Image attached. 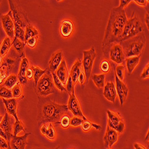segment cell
<instances>
[{
	"label": "cell",
	"mask_w": 149,
	"mask_h": 149,
	"mask_svg": "<svg viewBox=\"0 0 149 149\" xmlns=\"http://www.w3.org/2000/svg\"><path fill=\"white\" fill-rule=\"evenodd\" d=\"M127 20L125 9L118 7L111 10L102 42L103 52L106 57L109 54L111 45L114 42H119Z\"/></svg>",
	"instance_id": "cell-1"
},
{
	"label": "cell",
	"mask_w": 149,
	"mask_h": 149,
	"mask_svg": "<svg viewBox=\"0 0 149 149\" xmlns=\"http://www.w3.org/2000/svg\"><path fill=\"white\" fill-rule=\"evenodd\" d=\"M39 106L37 120L40 125L47 123H59L61 118L68 111L66 105L59 104L49 100L43 103L40 100Z\"/></svg>",
	"instance_id": "cell-2"
},
{
	"label": "cell",
	"mask_w": 149,
	"mask_h": 149,
	"mask_svg": "<svg viewBox=\"0 0 149 149\" xmlns=\"http://www.w3.org/2000/svg\"><path fill=\"white\" fill-rule=\"evenodd\" d=\"M146 38L144 33L142 32L133 38L119 44L121 45L126 58L140 56L146 45Z\"/></svg>",
	"instance_id": "cell-3"
},
{
	"label": "cell",
	"mask_w": 149,
	"mask_h": 149,
	"mask_svg": "<svg viewBox=\"0 0 149 149\" xmlns=\"http://www.w3.org/2000/svg\"><path fill=\"white\" fill-rule=\"evenodd\" d=\"M143 29L141 22L134 13L125 23L122 33L119 38V43L140 34L143 32Z\"/></svg>",
	"instance_id": "cell-4"
},
{
	"label": "cell",
	"mask_w": 149,
	"mask_h": 149,
	"mask_svg": "<svg viewBox=\"0 0 149 149\" xmlns=\"http://www.w3.org/2000/svg\"><path fill=\"white\" fill-rule=\"evenodd\" d=\"M55 91L52 73L46 70L45 73L39 79L35 87V91L39 97H45L54 93Z\"/></svg>",
	"instance_id": "cell-5"
},
{
	"label": "cell",
	"mask_w": 149,
	"mask_h": 149,
	"mask_svg": "<svg viewBox=\"0 0 149 149\" xmlns=\"http://www.w3.org/2000/svg\"><path fill=\"white\" fill-rule=\"evenodd\" d=\"M11 8V11L13 16L15 23L21 28H26L27 26L30 25L29 20L27 17L26 13L19 6L18 3L13 1H8Z\"/></svg>",
	"instance_id": "cell-6"
},
{
	"label": "cell",
	"mask_w": 149,
	"mask_h": 149,
	"mask_svg": "<svg viewBox=\"0 0 149 149\" xmlns=\"http://www.w3.org/2000/svg\"><path fill=\"white\" fill-rule=\"evenodd\" d=\"M84 58L82 64L84 67V72L85 73L86 81H88L93 69L94 60L96 58L97 53L94 47H91L89 50L84 51Z\"/></svg>",
	"instance_id": "cell-7"
},
{
	"label": "cell",
	"mask_w": 149,
	"mask_h": 149,
	"mask_svg": "<svg viewBox=\"0 0 149 149\" xmlns=\"http://www.w3.org/2000/svg\"><path fill=\"white\" fill-rule=\"evenodd\" d=\"M108 126L115 130L117 132L122 133L125 129V123L122 122L121 116L119 113L107 110Z\"/></svg>",
	"instance_id": "cell-8"
},
{
	"label": "cell",
	"mask_w": 149,
	"mask_h": 149,
	"mask_svg": "<svg viewBox=\"0 0 149 149\" xmlns=\"http://www.w3.org/2000/svg\"><path fill=\"white\" fill-rule=\"evenodd\" d=\"M69 96L68 104L67 106L68 110L72 111V113L74 115V116L80 117L84 120L87 119L83 114L78 99L75 94H74V90L72 91Z\"/></svg>",
	"instance_id": "cell-9"
},
{
	"label": "cell",
	"mask_w": 149,
	"mask_h": 149,
	"mask_svg": "<svg viewBox=\"0 0 149 149\" xmlns=\"http://www.w3.org/2000/svg\"><path fill=\"white\" fill-rule=\"evenodd\" d=\"M109 54L110 60L117 64L123 63L125 61V55L119 44H116L111 46L109 49Z\"/></svg>",
	"instance_id": "cell-10"
},
{
	"label": "cell",
	"mask_w": 149,
	"mask_h": 149,
	"mask_svg": "<svg viewBox=\"0 0 149 149\" xmlns=\"http://www.w3.org/2000/svg\"><path fill=\"white\" fill-rule=\"evenodd\" d=\"M2 23L7 35L10 39H13L15 36V22H13V17L12 16L11 11L3 15L1 17Z\"/></svg>",
	"instance_id": "cell-11"
},
{
	"label": "cell",
	"mask_w": 149,
	"mask_h": 149,
	"mask_svg": "<svg viewBox=\"0 0 149 149\" xmlns=\"http://www.w3.org/2000/svg\"><path fill=\"white\" fill-rule=\"evenodd\" d=\"M15 122H14V119L12 118L11 116L7 112L3 119L0 123V128H2L7 134L8 140L7 142L10 145V141L12 136H13V125Z\"/></svg>",
	"instance_id": "cell-12"
},
{
	"label": "cell",
	"mask_w": 149,
	"mask_h": 149,
	"mask_svg": "<svg viewBox=\"0 0 149 149\" xmlns=\"http://www.w3.org/2000/svg\"><path fill=\"white\" fill-rule=\"evenodd\" d=\"M115 79H116V86H116V92L119 96L120 104L122 106L124 104V103H125L126 99L128 97V93H129V89L128 88L126 84L124 82H123L122 81H120L118 78L115 73Z\"/></svg>",
	"instance_id": "cell-13"
},
{
	"label": "cell",
	"mask_w": 149,
	"mask_h": 149,
	"mask_svg": "<svg viewBox=\"0 0 149 149\" xmlns=\"http://www.w3.org/2000/svg\"><path fill=\"white\" fill-rule=\"evenodd\" d=\"M31 133H25L24 135L18 136H13L10 141L11 149H25L27 145V138Z\"/></svg>",
	"instance_id": "cell-14"
},
{
	"label": "cell",
	"mask_w": 149,
	"mask_h": 149,
	"mask_svg": "<svg viewBox=\"0 0 149 149\" xmlns=\"http://www.w3.org/2000/svg\"><path fill=\"white\" fill-rule=\"evenodd\" d=\"M118 139V134L113 129L107 127L106 132L104 136V143L106 147L111 148L112 146L117 142Z\"/></svg>",
	"instance_id": "cell-15"
},
{
	"label": "cell",
	"mask_w": 149,
	"mask_h": 149,
	"mask_svg": "<svg viewBox=\"0 0 149 149\" xmlns=\"http://www.w3.org/2000/svg\"><path fill=\"white\" fill-rule=\"evenodd\" d=\"M103 95L107 100L114 103L117 95L116 86L113 82H108L104 86Z\"/></svg>",
	"instance_id": "cell-16"
},
{
	"label": "cell",
	"mask_w": 149,
	"mask_h": 149,
	"mask_svg": "<svg viewBox=\"0 0 149 149\" xmlns=\"http://www.w3.org/2000/svg\"><path fill=\"white\" fill-rule=\"evenodd\" d=\"M3 101L5 105L7 112L9 115L13 116L15 120H19V119L17 116V102H16V98H10V99L3 98Z\"/></svg>",
	"instance_id": "cell-17"
},
{
	"label": "cell",
	"mask_w": 149,
	"mask_h": 149,
	"mask_svg": "<svg viewBox=\"0 0 149 149\" xmlns=\"http://www.w3.org/2000/svg\"><path fill=\"white\" fill-rule=\"evenodd\" d=\"M55 73L62 84L65 85L68 80L69 73L68 69L66 63L64 59L61 62L60 65H59Z\"/></svg>",
	"instance_id": "cell-18"
},
{
	"label": "cell",
	"mask_w": 149,
	"mask_h": 149,
	"mask_svg": "<svg viewBox=\"0 0 149 149\" xmlns=\"http://www.w3.org/2000/svg\"><path fill=\"white\" fill-rule=\"evenodd\" d=\"M29 63L28 60L24 57L22 58V60L20 63V70L18 74V79L19 80L20 84H26L28 81V79L26 78V74L28 69H29Z\"/></svg>",
	"instance_id": "cell-19"
},
{
	"label": "cell",
	"mask_w": 149,
	"mask_h": 149,
	"mask_svg": "<svg viewBox=\"0 0 149 149\" xmlns=\"http://www.w3.org/2000/svg\"><path fill=\"white\" fill-rule=\"evenodd\" d=\"M63 60V52L61 51L56 52L52 55V58L49 61V68L52 72H55L56 71Z\"/></svg>",
	"instance_id": "cell-20"
},
{
	"label": "cell",
	"mask_w": 149,
	"mask_h": 149,
	"mask_svg": "<svg viewBox=\"0 0 149 149\" xmlns=\"http://www.w3.org/2000/svg\"><path fill=\"white\" fill-rule=\"evenodd\" d=\"M82 62L81 61L78 59L77 61L74 62L73 64L70 73V76L72 79V81L74 84H77L78 81V78L79 77V74L82 70Z\"/></svg>",
	"instance_id": "cell-21"
},
{
	"label": "cell",
	"mask_w": 149,
	"mask_h": 149,
	"mask_svg": "<svg viewBox=\"0 0 149 149\" xmlns=\"http://www.w3.org/2000/svg\"><path fill=\"white\" fill-rule=\"evenodd\" d=\"M73 31V24L69 20H65L62 22L60 26V33L65 38L70 36Z\"/></svg>",
	"instance_id": "cell-22"
},
{
	"label": "cell",
	"mask_w": 149,
	"mask_h": 149,
	"mask_svg": "<svg viewBox=\"0 0 149 149\" xmlns=\"http://www.w3.org/2000/svg\"><path fill=\"white\" fill-rule=\"evenodd\" d=\"M125 60L128 73L131 74L135 69V68L136 67V66H137L140 63V56L127 58Z\"/></svg>",
	"instance_id": "cell-23"
},
{
	"label": "cell",
	"mask_w": 149,
	"mask_h": 149,
	"mask_svg": "<svg viewBox=\"0 0 149 149\" xmlns=\"http://www.w3.org/2000/svg\"><path fill=\"white\" fill-rule=\"evenodd\" d=\"M12 45H13L14 48L18 53L19 56L22 57L24 54V46H25V42L20 41L15 36L13 41L12 42Z\"/></svg>",
	"instance_id": "cell-24"
},
{
	"label": "cell",
	"mask_w": 149,
	"mask_h": 149,
	"mask_svg": "<svg viewBox=\"0 0 149 149\" xmlns=\"http://www.w3.org/2000/svg\"><path fill=\"white\" fill-rule=\"evenodd\" d=\"M91 78L98 88H103L104 86L106 75L105 74H93Z\"/></svg>",
	"instance_id": "cell-25"
},
{
	"label": "cell",
	"mask_w": 149,
	"mask_h": 149,
	"mask_svg": "<svg viewBox=\"0 0 149 149\" xmlns=\"http://www.w3.org/2000/svg\"><path fill=\"white\" fill-rule=\"evenodd\" d=\"M81 127H82V130L84 132L89 131L91 128H94L97 131H100L102 128L101 125L94 123L87 119L85 120H84V122H82V125H81Z\"/></svg>",
	"instance_id": "cell-26"
},
{
	"label": "cell",
	"mask_w": 149,
	"mask_h": 149,
	"mask_svg": "<svg viewBox=\"0 0 149 149\" xmlns=\"http://www.w3.org/2000/svg\"><path fill=\"white\" fill-rule=\"evenodd\" d=\"M10 40L11 39L8 37H6L1 44V48H0V56L2 57L7 54L11 47L12 44Z\"/></svg>",
	"instance_id": "cell-27"
},
{
	"label": "cell",
	"mask_w": 149,
	"mask_h": 149,
	"mask_svg": "<svg viewBox=\"0 0 149 149\" xmlns=\"http://www.w3.org/2000/svg\"><path fill=\"white\" fill-rule=\"evenodd\" d=\"M17 80H18V78L16 75L13 74H11V75H10L5 81V82L4 83L3 86H4L5 87H6L9 90L11 88H13L17 84Z\"/></svg>",
	"instance_id": "cell-28"
},
{
	"label": "cell",
	"mask_w": 149,
	"mask_h": 149,
	"mask_svg": "<svg viewBox=\"0 0 149 149\" xmlns=\"http://www.w3.org/2000/svg\"><path fill=\"white\" fill-rule=\"evenodd\" d=\"M25 32V42L29 39L33 38V37L37 36L39 35L38 31H37L34 27L30 25H28L26 27V31Z\"/></svg>",
	"instance_id": "cell-29"
},
{
	"label": "cell",
	"mask_w": 149,
	"mask_h": 149,
	"mask_svg": "<svg viewBox=\"0 0 149 149\" xmlns=\"http://www.w3.org/2000/svg\"><path fill=\"white\" fill-rule=\"evenodd\" d=\"M31 68L33 71V79L35 81V86L36 87V86L37 85V84H38L39 79L45 73L46 70H42L38 67H35L33 66H32Z\"/></svg>",
	"instance_id": "cell-30"
},
{
	"label": "cell",
	"mask_w": 149,
	"mask_h": 149,
	"mask_svg": "<svg viewBox=\"0 0 149 149\" xmlns=\"http://www.w3.org/2000/svg\"><path fill=\"white\" fill-rule=\"evenodd\" d=\"M44 135H45L48 139L50 140H54L55 139L56 136V130L52 123H48V128L44 134Z\"/></svg>",
	"instance_id": "cell-31"
},
{
	"label": "cell",
	"mask_w": 149,
	"mask_h": 149,
	"mask_svg": "<svg viewBox=\"0 0 149 149\" xmlns=\"http://www.w3.org/2000/svg\"><path fill=\"white\" fill-rule=\"evenodd\" d=\"M15 37L20 40V41L25 42V32H24L22 28L15 23Z\"/></svg>",
	"instance_id": "cell-32"
},
{
	"label": "cell",
	"mask_w": 149,
	"mask_h": 149,
	"mask_svg": "<svg viewBox=\"0 0 149 149\" xmlns=\"http://www.w3.org/2000/svg\"><path fill=\"white\" fill-rule=\"evenodd\" d=\"M23 131L26 133L25 128L24 127L23 124L22 122L19 119L15 121L14 125H13V135L17 136V135L21 132Z\"/></svg>",
	"instance_id": "cell-33"
},
{
	"label": "cell",
	"mask_w": 149,
	"mask_h": 149,
	"mask_svg": "<svg viewBox=\"0 0 149 149\" xmlns=\"http://www.w3.org/2000/svg\"><path fill=\"white\" fill-rule=\"evenodd\" d=\"M0 97L3 98L10 99L13 98L12 92L3 85H0Z\"/></svg>",
	"instance_id": "cell-34"
},
{
	"label": "cell",
	"mask_w": 149,
	"mask_h": 149,
	"mask_svg": "<svg viewBox=\"0 0 149 149\" xmlns=\"http://www.w3.org/2000/svg\"><path fill=\"white\" fill-rule=\"evenodd\" d=\"M52 76L53 78V81H54V84L56 85V87L60 90L61 92L63 91H66V89L64 86L63 84H62V82L60 81V80L59 79V78L57 77V76L56 75V74L55 72H52ZM67 92V91H66Z\"/></svg>",
	"instance_id": "cell-35"
},
{
	"label": "cell",
	"mask_w": 149,
	"mask_h": 149,
	"mask_svg": "<svg viewBox=\"0 0 149 149\" xmlns=\"http://www.w3.org/2000/svg\"><path fill=\"white\" fill-rule=\"evenodd\" d=\"M60 125L63 128H68L70 125V118L69 115H64L62 116L60 120Z\"/></svg>",
	"instance_id": "cell-36"
},
{
	"label": "cell",
	"mask_w": 149,
	"mask_h": 149,
	"mask_svg": "<svg viewBox=\"0 0 149 149\" xmlns=\"http://www.w3.org/2000/svg\"><path fill=\"white\" fill-rule=\"evenodd\" d=\"M12 95L14 98H19L22 94V88L20 83L17 82V84L13 88V90L11 91Z\"/></svg>",
	"instance_id": "cell-37"
},
{
	"label": "cell",
	"mask_w": 149,
	"mask_h": 149,
	"mask_svg": "<svg viewBox=\"0 0 149 149\" xmlns=\"http://www.w3.org/2000/svg\"><path fill=\"white\" fill-rule=\"evenodd\" d=\"M115 73H116L118 78L122 81L125 74V66L122 65H118L115 69Z\"/></svg>",
	"instance_id": "cell-38"
},
{
	"label": "cell",
	"mask_w": 149,
	"mask_h": 149,
	"mask_svg": "<svg viewBox=\"0 0 149 149\" xmlns=\"http://www.w3.org/2000/svg\"><path fill=\"white\" fill-rule=\"evenodd\" d=\"M84 119L78 116H74L70 119V125L73 127H78L81 126Z\"/></svg>",
	"instance_id": "cell-39"
},
{
	"label": "cell",
	"mask_w": 149,
	"mask_h": 149,
	"mask_svg": "<svg viewBox=\"0 0 149 149\" xmlns=\"http://www.w3.org/2000/svg\"><path fill=\"white\" fill-rule=\"evenodd\" d=\"M67 85H66V91L69 93V94H71L73 90H74V84L72 81V79L70 76L69 74V78H68V80L67 81Z\"/></svg>",
	"instance_id": "cell-40"
},
{
	"label": "cell",
	"mask_w": 149,
	"mask_h": 149,
	"mask_svg": "<svg viewBox=\"0 0 149 149\" xmlns=\"http://www.w3.org/2000/svg\"><path fill=\"white\" fill-rule=\"evenodd\" d=\"M101 70L104 73H107L110 70V64L107 60H103L100 65Z\"/></svg>",
	"instance_id": "cell-41"
},
{
	"label": "cell",
	"mask_w": 149,
	"mask_h": 149,
	"mask_svg": "<svg viewBox=\"0 0 149 149\" xmlns=\"http://www.w3.org/2000/svg\"><path fill=\"white\" fill-rule=\"evenodd\" d=\"M148 77H149V64L148 63L144 68V69L143 70L141 73V79H144L146 78H148Z\"/></svg>",
	"instance_id": "cell-42"
},
{
	"label": "cell",
	"mask_w": 149,
	"mask_h": 149,
	"mask_svg": "<svg viewBox=\"0 0 149 149\" xmlns=\"http://www.w3.org/2000/svg\"><path fill=\"white\" fill-rule=\"evenodd\" d=\"M9 144L8 142L1 136H0V148L1 149H8Z\"/></svg>",
	"instance_id": "cell-43"
},
{
	"label": "cell",
	"mask_w": 149,
	"mask_h": 149,
	"mask_svg": "<svg viewBox=\"0 0 149 149\" xmlns=\"http://www.w3.org/2000/svg\"><path fill=\"white\" fill-rule=\"evenodd\" d=\"M26 44L29 47L31 48H33L36 46V42H37V36L33 37V38L28 40L26 42Z\"/></svg>",
	"instance_id": "cell-44"
},
{
	"label": "cell",
	"mask_w": 149,
	"mask_h": 149,
	"mask_svg": "<svg viewBox=\"0 0 149 149\" xmlns=\"http://www.w3.org/2000/svg\"><path fill=\"white\" fill-rule=\"evenodd\" d=\"M131 0H120V6L119 7L123 9H125V8L131 2Z\"/></svg>",
	"instance_id": "cell-45"
},
{
	"label": "cell",
	"mask_w": 149,
	"mask_h": 149,
	"mask_svg": "<svg viewBox=\"0 0 149 149\" xmlns=\"http://www.w3.org/2000/svg\"><path fill=\"white\" fill-rule=\"evenodd\" d=\"M26 77L28 79H31L33 77V71L31 68H29V69H28Z\"/></svg>",
	"instance_id": "cell-46"
},
{
	"label": "cell",
	"mask_w": 149,
	"mask_h": 149,
	"mask_svg": "<svg viewBox=\"0 0 149 149\" xmlns=\"http://www.w3.org/2000/svg\"><path fill=\"white\" fill-rule=\"evenodd\" d=\"M78 80L79 81L81 85H83L84 84L85 81V73H84V71L81 70V73L79 74V78H78Z\"/></svg>",
	"instance_id": "cell-47"
},
{
	"label": "cell",
	"mask_w": 149,
	"mask_h": 149,
	"mask_svg": "<svg viewBox=\"0 0 149 149\" xmlns=\"http://www.w3.org/2000/svg\"><path fill=\"white\" fill-rule=\"evenodd\" d=\"M134 1L135 2V3L141 7H145L147 3V0H135Z\"/></svg>",
	"instance_id": "cell-48"
},
{
	"label": "cell",
	"mask_w": 149,
	"mask_h": 149,
	"mask_svg": "<svg viewBox=\"0 0 149 149\" xmlns=\"http://www.w3.org/2000/svg\"><path fill=\"white\" fill-rule=\"evenodd\" d=\"M0 136H1V137L7 141V140H8L7 135L6 132L1 128H0Z\"/></svg>",
	"instance_id": "cell-49"
},
{
	"label": "cell",
	"mask_w": 149,
	"mask_h": 149,
	"mask_svg": "<svg viewBox=\"0 0 149 149\" xmlns=\"http://www.w3.org/2000/svg\"><path fill=\"white\" fill-rule=\"evenodd\" d=\"M134 147L135 149H147L144 146L139 144V143H134Z\"/></svg>",
	"instance_id": "cell-50"
},
{
	"label": "cell",
	"mask_w": 149,
	"mask_h": 149,
	"mask_svg": "<svg viewBox=\"0 0 149 149\" xmlns=\"http://www.w3.org/2000/svg\"><path fill=\"white\" fill-rule=\"evenodd\" d=\"M145 22H146V25L148 29L149 28V15L148 13H147L145 16Z\"/></svg>",
	"instance_id": "cell-51"
},
{
	"label": "cell",
	"mask_w": 149,
	"mask_h": 149,
	"mask_svg": "<svg viewBox=\"0 0 149 149\" xmlns=\"http://www.w3.org/2000/svg\"><path fill=\"white\" fill-rule=\"evenodd\" d=\"M148 136H149V135H148V133L147 134L146 136V139H145L146 141H148Z\"/></svg>",
	"instance_id": "cell-52"
},
{
	"label": "cell",
	"mask_w": 149,
	"mask_h": 149,
	"mask_svg": "<svg viewBox=\"0 0 149 149\" xmlns=\"http://www.w3.org/2000/svg\"><path fill=\"white\" fill-rule=\"evenodd\" d=\"M2 61H3V57L0 56V66H1V65Z\"/></svg>",
	"instance_id": "cell-53"
},
{
	"label": "cell",
	"mask_w": 149,
	"mask_h": 149,
	"mask_svg": "<svg viewBox=\"0 0 149 149\" xmlns=\"http://www.w3.org/2000/svg\"><path fill=\"white\" fill-rule=\"evenodd\" d=\"M3 119V116H1V115H0V123L1 122V121H2Z\"/></svg>",
	"instance_id": "cell-54"
},
{
	"label": "cell",
	"mask_w": 149,
	"mask_h": 149,
	"mask_svg": "<svg viewBox=\"0 0 149 149\" xmlns=\"http://www.w3.org/2000/svg\"><path fill=\"white\" fill-rule=\"evenodd\" d=\"M56 149H62V148H61L60 146H58V147H57V148H56Z\"/></svg>",
	"instance_id": "cell-55"
},
{
	"label": "cell",
	"mask_w": 149,
	"mask_h": 149,
	"mask_svg": "<svg viewBox=\"0 0 149 149\" xmlns=\"http://www.w3.org/2000/svg\"><path fill=\"white\" fill-rule=\"evenodd\" d=\"M109 149H110V148H109Z\"/></svg>",
	"instance_id": "cell-56"
}]
</instances>
